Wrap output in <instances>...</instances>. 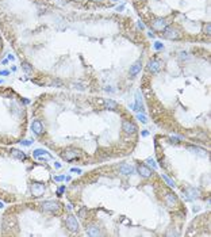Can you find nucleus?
Listing matches in <instances>:
<instances>
[{
    "instance_id": "obj_4",
    "label": "nucleus",
    "mask_w": 211,
    "mask_h": 237,
    "mask_svg": "<svg viewBox=\"0 0 211 237\" xmlns=\"http://www.w3.org/2000/svg\"><path fill=\"white\" fill-rule=\"evenodd\" d=\"M168 26V22H166L165 18H157L154 19V21L152 22V27L154 28V30H164V28Z\"/></svg>"
},
{
    "instance_id": "obj_13",
    "label": "nucleus",
    "mask_w": 211,
    "mask_h": 237,
    "mask_svg": "<svg viewBox=\"0 0 211 237\" xmlns=\"http://www.w3.org/2000/svg\"><path fill=\"white\" fill-rule=\"evenodd\" d=\"M31 130L35 133L37 135H41L43 133V128H42V123L39 122L38 119H35L33 123H31Z\"/></svg>"
},
{
    "instance_id": "obj_33",
    "label": "nucleus",
    "mask_w": 211,
    "mask_h": 237,
    "mask_svg": "<svg viewBox=\"0 0 211 237\" xmlns=\"http://www.w3.org/2000/svg\"><path fill=\"white\" fill-rule=\"evenodd\" d=\"M123 10H125V4H123V5H119V7L117 8V11H119V12H120V11H123Z\"/></svg>"
},
{
    "instance_id": "obj_29",
    "label": "nucleus",
    "mask_w": 211,
    "mask_h": 237,
    "mask_svg": "<svg viewBox=\"0 0 211 237\" xmlns=\"http://www.w3.org/2000/svg\"><path fill=\"white\" fill-rule=\"evenodd\" d=\"M180 58L181 60H187V58H188V56H187V53H184V52H183V53H180Z\"/></svg>"
},
{
    "instance_id": "obj_6",
    "label": "nucleus",
    "mask_w": 211,
    "mask_h": 237,
    "mask_svg": "<svg viewBox=\"0 0 211 237\" xmlns=\"http://www.w3.org/2000/svg\"><path fill=\"white\" fill-rule=\"evenodd\" d=\"M79 156H80V152L76 151V149H68V151L62 152V157L68 161L73 160V159H79Z\"/></svg>"
},
{
    "instance_id": "obj_28",
    "label": "nucleus",
    "mask_w": 211,
    "mask_h": 237,
    "mask_svg": "<svg viewBox=\"0 0 211 237\" xmlns=\"http://www.w3.org/2000/svg\"><path fill=\"white\" fill-rule=\"evenodd\" d=\"M54 180H56V182H62V180H65V178H64V176H56Z\"/></svg>"
},
{
    "instance_id": "obj_2",
    "label": "nucleus",
    "mask_w": 211,
    "mask_h": 237,
    "mask_svg": "<svg viewBox=\"0 0 211 237\" xmlns=\"http://www.w3.org/2000/svg\"><path fill=\"white\" fill-rule=\"evenodd\" d=\"M60 206L61 205L58 203V202L56 201H46L42 203V209L45 210V212H50V213H56L60 210Z\"/></svg>"
},
{
    "instance_id": "obj_7",
    "label": "nucleus",
    "mask_w": 211,
    "mask_h": 237,
    "mask_svg": "<svg viewBox=\"0 0 211 237\" xmlns=\"http://www.w3.org/2000/svg\"><path fill=\"white\" fill-rule=\"evenodd\" d=\"M141 69H142V62H141V61H135L134 64L131 65V68H130V71H129V73H130V77H134V76H137V75L141 72Z\"/></svg>"
},
{
    "instance_id": "obj_5",
    "label": "nucleus",
    "mask_w": 211,
    "mask_h": 237,
    "mask_svg": "<svg viewBox=\"0 0 211 237\" xmlns=\"http://www.w3.org/2000/svg\"><path fill=\"white\" fill-rule=\"evenodd\" d=\"M31 194L34 196H41L45 194V186L41 183H34L31 184Z\"/></svg>"
},
{
    "instance_id": "obj_14",
    "label": "nucleus",
    "mask_w": 211,
    "mask_h": 237,
    "mask_svg": "<svg viewBox=\"0 0 211 237\" xmlns=\"http://www.w3.org/2000/svg\"><path fill=\"white\" fill-rule=\"evenodd\" d=\"M165 199H166V203H168L170 207L176 206V203H177V196L175 194H172V192H166Z\"/></svg>"
},
{
    "instance_id": "obj_41",
    "label": "nucleus",
    "mask_w": 211,
    "mask_h": 237,
    "mask_svg": "<svg viewBox=\"0 0 211 237\" xmlns=\"http://www.w3.org/2000/svg\"><path fill=\"white\" fill-rule=\"evenodd\" d=\"M94 2H102V0H94Z\"/></svg>"
},
{
    "instance_id": "obj_11",
    "label": "nucleus",
    "mask_w": 211,
    "mask_h": 237,
    "mask_svg": "<svg viewBox=\"0 0 211 237\" xmlns=\"http://www.w3.org/2000/svg\"><path fill=\"white\" fill-rule=\"evenodd\" d=\"M87 236H91V237H99L102 236V232L99 230V228L96 225H89L87 228Z\"/></svg>"
},
{
    "instance_id": "obj_22",
    "label": "nucleus",
    "mask_w": 211,
    "mask_h": 237,
    "mask_svg": "<svg viewBox=\"0 0 211 237\" xmlns=\"http://www.w3.org/2000/svg\"><path fill=\"white\" fill-rule=\"evenodd\" d=\"M137 119L140 121V122H142V123L148 122V118H146V115H143V114H137Z\"/></svg>"
},
{
    "instance_id": "obj_12",
    "label": "nucleus",
    "mask_w": 211,
    "mask_h": 237,
    "mask_svg": "<svg viewBox=\"0 0 211 237\" xmlns=\"http://www.w3.org/2000/svg\"><path fill=\"white\" fill-rule=\"evenodd\" d=\"M148 69L150 72H153V73L158 72L161 69V61L160 60H152V61L148 64Z\"/></svg>"
},
{
    "instance_id": "obj_19",
    "label": "nucleus",
    "mask_w": 211,
    "mask_h": 237,
    "mask_svg": "<svg viewBox=\"0 0 211 237\" xmlns=\"http://www.w3.org/2000/svg\"><path fill=\"white\" fill-rule=\"evenodd\" d=\"M12 156L15 159H19V160H23V159H26L25 153L21 152V151H18V149H14V151H12Z\"/></svg>"
},
{
    "instance_id": "obj_15",
    "label": "nucleus",
    "mask_w": 211,
    "mask_h": 237,
    "mask_svg": "<svg viewBox=\"0 0 211 237\" xmlns=\"http://www.w3.org/2000/svg\"><path fill=\"white\" fill-rule=\"evenodd\" d=\"M186 195H187V199H188V201H193L195 198H198L199 191L196 189H193V187H190V189L186 191Z\"/></svg>"
},
{
    "instance_id": "obj_40",
    "label": "nucleus",
    "mask_w": 211,
    "mask_h": 237,
    "mask_svg": "<svg viewBox=\"0 0 211 237\" xmlns=\"http://www.w3.org/2000/svg\"><path fill=\"white\" fill-rule=\"evenodd\" d=\"M111 2H119V0H111Z\"/></svg>"
},
{
    "instance_id": "obj_38",
    "label": "nucleus",
    "mask_w": 211,
    "mask_h": 237,
    "mask_svg": "<svg viewBox=\"0 0 211 237\" xmlns=\"http://www.w3.org/2000/svg\"><path fill=\"white\" fill-rule=\"evenodd\" d=\"M54 167H56V168H61V164H60V163H56V164H54Z\"/></svg>"
},
{
    "instance_id": "obj_37",
    "label": "nucleus",
    "mask_w": 211,
    "mask_h": 237,
    "mask_svg": "<svg viewBox=\"0 0 211 237\" xmlns=\"http://www.w3.org/2000/svg\"><path fill=\"white\" fill-rule=\"evenodd\" d=\"M85 214V209H81V212H79V215H84Z\"/></svg>"
},
{
    "instance_id": "obj_9",
    "label": "nucleus",
    "mask_w": 211,
    "mask_h": 237,
    "mask_svg": "<svg viewBox=\"0 0 211 237\" xmlns=\"http://www.w3.org/2000/svg\"><path fill=\"white\" fill-rule=\"evenodd\" d=\"M34 157L39 159V160H48V159H51V156L45 149H35L34 151Z\"/></svg>"
},
{
    "instance_id": "obj_31",
    "label": "nucleus",
    "mask_w": 211,
    "mask_h": 237,
    "mask_svg": "<svg viewBox=\"0 0 211 237\" xmlns=\"http://www.w3.org/2000/svg\"><path fill=\"white\" fill-rule=\"evenodd\" d=\"M0 75H2V76H7V75H10V72L8 71H0Z\"/></svg>"
},
{
    "instance_id": "obj_30",
    "label": "nucleus",
    "mask_w": 211,
    "mask_h": 237,
    "mask_svg": "<svg viewBox=\"0 0 211 237\" xmlns=\"http://www.w3.org/2000/svg\"><path fill=\"white\" fill-rule=\"evenodd\" d=\"M64 190H65V187H64V186H61V187H60V189H58V191H57V194H58V195H61L62 192H64Z\"/></svg>"
},
{
    "instance_id": "obj_3",
    "label": "nucleus",
    "mask_w": 211,
    "mask_h": 237,
    "mask_svg": "<svg viewBox=\"0 0 211 237\" xmlns=\"http://www.w3.org/2000/svg\"><path fill=\"white\" fill-rule=\"evenodd\" d=\"M66 226H68V229L71 230V232H77V230H79V224H77L76 218L72 214H69L66 217Z\"/></svg>"
},
{
    "instance_id": "obj_8",
    "label": "nucleus",
    "mask_w": 211,
    "mask_h": 237,
    "mask_svg": "<svg viewBox=\"0 0 211 237\" xmlns=\"http://www.w3.org/2000/svg\"><path fill=\"white\" fill-rule=\"evenodd\" d=\"M138 173H140L142 178H150L152 176V169H149L148 165H145V164H141V165H138Z\"/></svg>"
},
{
    "instance_id": "obj_25",
    "label": "nucleus",
    "mask_w": 211,
    "mask_h": 237,
    "mask_svg": "<svg viewBox=\"0 0 211 237\" xmlns=\"http://www.w3.org/2000/svg\"><path fill=\"white\" fill-rule=\"evenodd\" d=\"M203 33H204V34H210V33H211V25H210V23H206V25H204Z\"/></svg>"
},
{
    "instance_id": "obj_18",
    "label": "nucleus",
    "mask_w": 211,
    "mask_h": 237,
    "mask_svg": "<svg viewBox=\"0 0 211 237\" xmlns=\"http://www.w3.org/2000/svg\"><path fill=\"white\" fill-rule=\"evenodd\" d=\"M104 106H106V108H108V110H115L118 107V103L115 102V100H112V99H106L104 100Z\"/></svg>"
},
{
    "instance_id": "obj_20",
    "label": "nucleus",
    "mask_w": 211,
    "mask_h": 237,
    "mask_svg": "<svg viewBox=\"0 0 211 237\" xmlns=\"http://www.w3.org/2000/svg\"><path fill=\"white\" fill-rule=\"evenodd\" d=\"M188 149H190V151H193L195 153H200L202 156H206V155H207L204 149H202V148H198V146H188Z\"/></svg>"
},
{
    "instance_id": "obj_17",
    "label": "nucleus",
    "mask_w": 211,
    "mask_h": 237,
    "mask_svg": "<svg viewBox=\"0 0 211 237\" xmlns=\"http://www.w3.org/2000/svg\"><path fill=\"white\" fill-rule=\"evenodd\" d=\"M133 110H134V111H142L143 110L142 99H141L140 94H137V99H135V103H134V106H133Z\"/></svg>"
},
{
    "instance_id": "obj_16",
    "label": "nucleus",
    "mask_w": 211,
    "mask_h": 237,
    "mask_svg": "<svg viewBox=\"0 0 211 237\" xmlns=\"http://www.w3.org/2000/svg\"><path fill=\"white\" fill-rule=\"evenodd\" d=\"M119 172L123 173V175H131L133 172H134V168L130 165H127V164H120L119 165Z\"/></svg>"
},
{
    "instance_id": "obj_1",
    "label": "nucleus",
    "mask_w": 211,
    "mask_h": 237,
    "mask_svg": "<svg viewBox=\"0 0 211 237\" xmlns=\"http://www.w3.org/2000/svg\"><path fill=\"white\" fill-rule=\"evenodd\" d=\"M164 33H163V35H164V38H166V39H172V41H176V39H179L180 38V31L177 30V28H175V27H172V26H166L165 28H164Z\"/></svg>"
},
{
    "instance_id": "obj_35",
    "label": "nucleus",
    "mask_w": 211,
    "mask_h": 237,
    "mask_svg": "<svg viewBox=\"0 0 211 237\" xmlns=\"http://www.w3.org/2000/svg\"><path fill=\"white\" fill-rule=\"evenodd\" d=\"M142 135H143V137H148V135H149V132H148V130H143V132H142Z\"/></svg>"
},
{
    "instance_id": "obj_21",
    "label": "nucleus",
    "mask_w": 211,
    "mask_h": 237,
    "mask_svg": "<svg viewBox=\"0 0 211 237\" xmlns=\"http://www.w3.org/2000/svg\"><path fill=\"white\" fill-rule=\"evenodd\" d=\"M146 164H148L149 167H152V168H154V169H157V163H156L153 159H148L146 160Z\"/></svg>"
},
{
    "instance_id": "obj_23",
    "label": "nucleus",
    "mask_w": 211,
    "mask_h": 237,
    "mask_svg": "<svg viewBox=\"0 0 211 237\" xmlns=\"http://www.w3.org/2000/svg\"><path fill=\"white\" fill-rule=\"evenodd\" d=\"M163 178H164V180L166 182V184H168L169 187H175V183H173V182L170 180V179H169V178H168V176H166V175H163Z\"/></svg>"
},
{
    "instance_id": "obj_36",
    "label": "nucleus",
    "mask_w": 211,
    "mask_h": 237,
    "mask_svg": "<svg viewBox=\"0 0 211 237\" xmlns=\"http://www.w3.org/2000/svg\"><path fill=\"white\" fill-rule=\"evenodd\" d=\"M8 60H10V61H14V60H15V57H14L12 54H10V56H8Z\"/></svg>"
},
{
    "instance_id": "obj_32",
    "label": "nucleus",
    "mask_w": 211,
    "mask_h": 237,
    "mask_svg": "<svg viewBox=\"0 0 211 237\" xmlns=\"http://www.w3.org/2000/svg\"><path fill=\"white\" fill-rule=\"evenodd\" d=\"M138 27H140V28H142V30H145V26L142 25V22H141V21H138Z\"/></svg>"
},
{
    "instance_id": "obj_39",
    "label": "nucleus",
    "mask_w": 211,
    "mask_h": 237,
    "mask_svg": "<svg viewBox=\"0 0 211 237\" xmlns=\"http://www.w3.org/2000/svg\"><path fill=\"white\" fill-rule=\"evenodd\" d=\"M3 207H4V205H3V202L0 201V209H3Z\"/></svg>"
},
{
    "instance_id": "obj_24",
    "label": "nucleus",
    "mask_w": 211,
    "mask_h": 237,
    "mask_svg": "<svg viewBox=\"0 0 211 237\" xmlns=\"http://www.w3.org/2000/svg\"><path fill=\"white\" fill-rule=\"evenodd\" d=\"M23 71L27 72V73H31V71H33V69H31V66L28 65L27 62H23Z\"/></svg>"
},
{
    "instance_id": "obj_26",
    "label": "nucleus",
    "mask_w": 211,
    "mask_h": 237,
    "mask_svg": "<svg viewBox=\"0 0 211 237\" xmlns=\"http://www.w3.org/2000/svg\"><path fill=\"white\" fill-rule=\"evenodd\" d=\"M163 48H164V45L160 41H156L154 42V49H156V50H161Z\"/></svg>"
},
{
    "instance_id": "obj_27",
    "label": "nucleus",
    "mask_w": 211,
    "mask_h": 237,
    "mask_svg": "<svg viewBox=\"0 0 211 237\" xmlns=\"http://www.w3.org/2000/svg\"><path fill=\"white\" fill-rule=\"evenodd\" d=\"M31 144H33V141H31V140H27V141H22V145H26V146H30Z\"/></svg>"
},
{
    "instance_id": "obj_34",
    "label": "nucleus",
    "mask_w": 211,
    "mask_h": 237,
    "mask_svg": "<svg viewBox=\"0 0 211 237\" xmlns=\"http://www.w3.org/2000/svg\"><path fill=\"white\" fill-rule=\"evenodd\" d=\"M71 172H79V173H81V171H80L79 168H72V169H71Z\"/></svg>"
},
{
    "instance_id": "obj_10",
    "label": "nucleus",
    "mask_w": 211,
    "mask_h": 237,
    "mask_svg": "<svg viewBox=\"0 0 211 237\" xmlns=\"http://www.w3.org/2000/svg\"><path fill=\"white\" fill-rule=\"evenodd\" d=\"M122 129H123L125 133H127V134H133V133L137 132V126L131 122H127V121H125V122L122 123Z\"/></svg>"
}]
</instances>
